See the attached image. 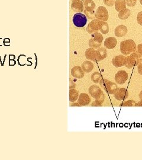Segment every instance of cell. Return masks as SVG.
I'll return each mask as SVG.
<instances>
[{
    "instance_id": "obj_1",
    "label": "cell",
    "mask_w": 142,
    "mask_h": 160,
    "mask_svg": "<svg viewBox=\"0 0 142 160\" xmlns=\"http://www.w3.org/2000/svg\"><path fill=\"white\" fill-rule=\"evenodd\" d=\"M89 93L90 95L95 99L91 106H101L105 100V96L103 91L97 86L93 85L89 89Z\"/></svg>"
},
{
    "instance_id": "obj_2",
    "label": "cell",
    "mask_w": 142,
    "mask_h": 160,
    "mask_svg": "<svg viewBox=\"0 0 142 160\" xmlns=\"http://www.w3.org/2000/svg\"><path fill=\"white\" fill-rule=\"evenodd\" d=\"M136 50V43L131 39L122 41L120 43V51L124 55H128L135 52Z\"/></svg>"
},
{
    "instance_id": "obj_3",
    "label": "cell",
    "mask_w": 142,
    "mask_h": 160,
    "mask_svg": "<svg viewBox=\"0 0 142 160\" xmlns=\"http://www.w3.org/2000/svg\"><path fill=\"white\" fill-rule=\"evenodd\" d=\"M99 83L101 87L109 94H115L118 90V87L115 83L110 81L107 79L102 78Z\"/></svg>"
},
{
    "instance_id": "obj_4",
    "label": "cell",
    "mask_w": 142,
    "mask_h": 160,
    "mask_svg": "<svg viewBox=\"0 0 142 160\" xmlns=\"http://www.w3.org/2000/svg\"><path fill=\"white\" fill-rule=\"evenodd\" d=\"M142 55H140L137 50L131 53L130 55L128 56L126 58V64L124 66H126L127 68H132L134 66H137L138 64L140 59L141 58Z\"/></svg>"
},
{
    "instance_id": "obj_5",
    "label": "cell",
    "mask_w": 142,
    "mask_h": 160,
    "mask_svg": "<svg viewBox=\"0 0 142 160\" xmlns=\"http://www.w3.org/2000/svg\"><path fill=\"white\" fill-rule=\"evenodd\" d=\"M103 40V35L98 32H96L92 35L91 37L89 40V46L94 49H98L101 47Z\"/></svg>"
},
{
    "instance_id": "obj_6",
    "label": "cell",
    "mask_w": 142,
    "mask_h": 160,
    "mask_svg": "<svg viewBox=\"0 0 142 160\" xmlns=\"http://www.w3.org/2000/svg\"><path fill=\"white\" fill-rule=\"evenodd\" d=\"M74 25L77 27H84L87 23L88 18L85 14L81 13H77L72 19Z\"/></svg>"
},
{
    "instance_id": "obj_7",
    "label": "cell",
    "mask_w": 142,
    "mask_h": 160,
    "mask_svg": "<svg viewBox=\"0 0 142 160\" xmlns=\"http://www.w3.org/2000/svg\"><path fill=\"white\" fill-rule=\"evenodd\" d=\"M103 21L99 19H93L87 27V31L89 33H94L98 32L102 25Z\"/></svg>"
},
{
    "instance_id": "obj_8",
    "label": "cell",
    "mask_w": 142,
    "mask_h": 160,
    "mask_svg": "<svg viewBox=\"0 0 142 160\" xmlns=\"http://www.w3.org/2000/svg\"><path fill=\"white\" fill-rule=\"evenodd\" d=\"M108 12L103 6L99 7L95 12V18L100 20L106 22L108 19Z\"/></svg>"
},
{
    "instance_id": "obj_9",
    "label": "cell",
    "mask_w": 142,
    "mask_h": 160,
    "mask_svg": "<svg viewBox=\"0 0 142 160\" xmlns=\"http://www.w3.org/2000/svg\"><path fill=\"white\" fill-rule=\"evenodd\" d=\"M128 73L123 70L119 71L115 75V81L118 84H124L128 79Z\"/></svg>"
},
{
    "instance_id": "obj_10",
    "label": "cell",
    "mask_w": 142,
    "mask_h": 160,
    "mask_svg": "<svg viewBox=\"0 0 142 160\" xmlns=\"http://www.w3.org/2000/svg\"><path fill=\"white\" fill-rule=\"evenodd\" d=\"M128 97V92L126 89L120 88L118 89L117 91L114 94V97L118 101H123L126 100Z\"/></svg>"
},
{
    "instance_id": "obj_11",
    "label": "cell",
    "mask_w": 142,
    "mask_h": 160,
    "mask_svg": "<svg viewBox=\"0 0 142 160\" xmlns=\"http://www.w3.org/2000/svg\"><path fill=\"white\" fill-rule=\"evenodd\" d=\"M71 9L76 13H82L84 11L83 2L81 0H73L71 3Z\"/></svg>"
},
{
    "instance_id": "obj_12",
    "label": "cell",
    "mask_w": 142,
    "mask_h": 160,
    "mask_svg": "<svg viewBox=\"0 0 142 160\" xmlns=\"http://www.w3.org/2000/svg\"><path fill=\"white\" fill-rule=\"evenodd\" d=\"M126 58L127 57H126L124 55H123L116 56L113 58L112 63L116 68L123 66L126 64Z\"/></svg>"
},
{
    "instance_id": "obj_13",
    "label": "cell",
    "mask_w": 142,
    "mask_h": 160,
    "mask_svg": "<svg viewBox=\"0 0 142 160\" xmlns=\"http://www.w3.org/2000/svg\"><path fill=\"white\" fill-rule=\"evenodd\" d=\"M91 101L90 96L86 93H81L78 99V103L80 106H87Z\"/></svg>"
},
{
    "instance_id": "obj_14",
    "label": "cell",
    "mask_w": 142,
    "mask_h": 160,
    "mask_svg": "<svg viewBox=\"0 0 142 160\" xmlns=\"http://www.w3.org/2000/svg\"><path fill=\"white\" fill-rule=\"evenodd\" d=\"M71 74L74 78L79 79L83 78L84 76V72L82 68L79 66H74L73 68H72V69H71Z\"/></svg>"
},
{
    "instance_id": "obj_15",
    "label": "cell",
    "mask_w": 142,
    "mask_h": 160,
    "mask_svg": "<svg viewBox=\"0 0 142 160\" xmlns=\"http://www.w3.org/2000/svg\"><path fill=\"white\" fill-rule=\"evenodd\" d=\"M128 30L126 26L124 25H120L115 29L114 33L117 37H121L124 36L127 33Z\"/></svg>"
},
{
    "instance_id": "obj_16",
    "label": "cell",
    "mask_w": 142,
    "mask_h": 160,
    "mask_svg": "<svg viewBox=\"0 0 142 160\" xmlns=\"http://www.w3.org/2000/svg\"><path fill=\"white\" fill-rule=\"evenodd\" d=\"M117 40L113 37H108L104 41V46L108 49H114L117 45Z\"/></svg>"
},
{
    "instance_id": "obj_17",
    "label": "cell",
    "mask_w": 142,
    "mask_h": 160,
    "mask_svg": "<svg viewBox=\"0 0 142 160\" xmlns=\"http://www.w3.org/2000/svg\"><path fill=\"white\" fill-rule=\"evenodd\" d=\"M107 50L104 48H100L96 50L97 62L104 60L107 57Z\"/></svg>"
},
{
    "instance_id": "obj_18",
    "label": "cell",
    "mask_w": 142,
    "mask_h": 160,
    "mask_svg": "<svg viewBox=\"0 0 142 160\" xmlns=\"http://www.w3.org/2000/svg\"><path fill=\"white\" fill-rule=\"evenodd\" d=\"M85 57L87 59L97 62L96 50L93 48H88L85 51Z\"/></svg>"
},
{
    "instance_id": "obj_19",
    "label": "cell",
    "mask_w": 142,
    "mask_h": 160,
    "mask_svg": "<svg viewBox=\"0 0 142 160\" xmlns=\"http://www.w3.org/2000/svg\"><path fill=\"white\" fill-rule=\"evenodd\" d=\"M82 2L84 7V10L87 12H92L94 10L95 4L93 0H84Z\"/></svg>"
},
{
    "instance_id": "obj_20",
    "label": "cell",
    "mask_w": 142,
    "mask_h": 160,
    "mask_svg": "<svg viewBox=\"0 0 142 160\" xmlns=\"http://www.w3.org/2000/svg\"><path fill=\"white\" fill-rule=\"evenodd\" d=\"M115 9L117 12H120L123 9H126V4L125 0H115L114 2Z\"/></svg>"
},
{
    "instance_id": "obj_21",
    "label": "cell",
    "mask_w": 142,
    "mask_h": 160,
    "mask_svg": "<svg viewBox=\"0 0 142 160\" xmlns=\"http://www.w3.org/2000/svg\"><path fill=\"white\" fill-rule=\"evenodd\" d=\"M81 68L84 72L88 73V72H91L93 69L94 65L91 62L87 61H84L82 63Z\"/></svg>"
},
{
    "instance_id": "obj_22",
    "label": "cell",
    "mask_w": 142,
    "mask_h": 160,
    "mask_svg": "<svg viewBox=\"0 0 142 160\" xmlns=\"http://www.w3.org/2000/svg\"><path fill=\"white\" fill-rule=\"evenodd\" d=\"M79 97L78 92L75 89H70L69 91V101L70 102H76Z\"/></svg>"
},
{
    "instance_id": "obj_23",
    "label": "cell",
    "mask_w": 142,
    "mask_h": 160,
    "mask_svg": "<svg viewBox=\"0 0 142 160\" xmlns=\"http://www.w3.org/2000/svg\"><path fill=\"white\" fill-rule=\"evenodd\" d=\"M130 10L128 9H125L120 11L118 13V18L121 20H126L130 16Z\"/></svg>"
},
{
    "instance_id": "obj_24",
    "label": "cell",
    "mask_w": 142,
    "mask_h": 160,
    "mask_svg": "<svg viewBox=\"0 0 142 160\" xmlns=\"http://www.w3.org/2000/svg\"><path fill=\"white\" fill-rule=\"evenodd\" d=\"M102 78H103L102 75L101 74V73L98 72H94L91 75V80H92V81L94 83H96V84L99 83Z\"/></svg>"
},
{
    "instance_id": "obj_25",
    "label": "cell",
    "mask_w": 142,
    "mask_h": 160,
    "mask_svg": "<svg viewBox=\"0 0 142 160\" xmlns=\"http://www.w3.org/2000/svg\"><path fill=\"white\" fill-rule=\"evenodd\" d=\"M100 30L103 34H104V35L107 34L108 33V32H109V26H108V25L105 22L103 21V23H102L101 26V27L100 29Z\"/></svg>"
},
{
    "instance_id": "obj_26",
    "label": "cell",
    "mask_w": 142,
    "mask_h": 160,
    "mask_svg": "<svg viewBox=\"0 0 142 160\" xmlns=\"http://www.w3.org/2000/svg\"><path fill=\"white\" fill-rule=\"evenodd\" d=\"M136 102L135 101L133 100H128L126 101L125 102H123V103L121 104V106H126V107H131V106H135L136 105Z\"/></svg>"
},
{
    "instance_id": "obj_27",
    "label": "cell",
    "mask_w": 142,
    "mask_h": 160,
    "mask_svg": "<svg viewBox=\"0 0 142 160\" xmlns=\"http://www.w3.org/2000/svg\"><path fill=\"white\" fill-rule=\"evenodd\" d=\"M85 14L86 15V16L90 19H94L95 18V11L93 10L92 12H87L85 10L84 11Z\"/></svg>"
},
{
    "instance_id": "obj_28",
    "label": "cell",
    "mask_w": 142,
    "mask_h": 160,
    "mask_svg": "<svg viewBox=\"0 0 142 160\" xmlns=\"http://www.w3.org/2000/svg\"><path fill=\"white\" fill-rule=\"evenodd\" d=\"M126 6H128V7H133L136 4V1L134 0H125Z\"/></svg>"
},
{
    "instance_id": "obj_29",
    "label": "cell",
    "mask_w": 142,
    "mask_h": 160,
    "mask_svg": "<svg viewBox=\"0 0 142 160\" xmlns=\"http://www.w3.org/2000/svg\"><path fill=\"white\" fill-rule=\"evenodd\" d=\"M114 2V0H104V3L108 7L113 6Z\"/></svg>"
},
{
    "instance_id": "obj_30",
    "label": "cell",
    "mask_w": 142,
    "mask_h": 160,
    "mask_svg": "<svg viewBox=\"0 0 142 160\" xmlns=\"http://www.w3.org/2000/svg\"><path fill=\"white\" fill-rule=\"evenodd\" d=\"M137 69H138V72L142 75V58L140 59L138 64L137 65Z\"/></svg>"
},
{
    "instance_id": "obj_31",
    "label": "cell",
    "mask_w": 142,
    "mask_h": 160,
    "mask_svg": "<svg viewBox=\"0 0 142 160\" xmlns=\"http://www.w3.org/2000/svg\"><path fill=\"white\" fill-rule=\"evenodd\" d=\"M137 23L140 26H142V12L138 13L137 16Z\"/></svg>"
},
{
    "instance_id": "obj_32",
    "label": "cell",
    "mask_w": 142,
    "mask_h": 160,
    "mask_svg": "<svg viewBox=\"0 0 142 160\" xmlns=\"http://www.w3.org/2000/svg\"><path fill=\"white\" fill-rule=\"evenodd\" d=\"M137 51L140 55H142V43L137 46Z\"/></svg>"
},
{
    "instance_id": "obj_33",
    "label": "cell",
    "mask_w": 142,
    "mask_h": 160,
    "mask_svg": "<svg viewBox=\"0 0 142 160\" xmlns=\"http://www.w3.org/2000/svg\"><path fill=\"white\" fill-rule=\"evenodd\" d=\"M69 83H70V86H69L70 89H72L75 87V84L73 83V81L70 79H69Z\"/></svg>"
},
{
    "instance_id": "obj_34",
    "label": "cell",
    "mask_w": 142,
    "mask_h": 160,
    "mask_svg": "<svg viewBox=\"0 0 142 160\" xmlns=\"http://www.w3.org/2000/svg\"><path fill=\"white\" fill-rule=\"evenodd\" d=\"M135 106H142V100H141L140 102H138L137 103H136Z\"/></svg>"
},
{
    "instance_id": "obj_35",
    "label": "cell",
    "mask_w": 142,
    "mask_h": 160,
    "mask_svg": "<svg viewBox=\"0 0 142 160\" xmlns=\"http://www.w3.org/2000/svg\"><path fill=\"white\" fill-rule=\"evenodd\" d=\"M139 98L140 100H142V91H141V92L139 94Z\"/></svg>"
},
{
    "instance_id": "obj_36",
    "label": "cell",
    "mask_w": 142,
    "mask_h": 160,
    "mask_svg": "<svg viewBox=\"0 0 142 160\" xmlns=\"http://www.w3.org/2000/svg\"><path fill=\"white\" fill-rule=\"evenodd\" d=\"M78 105V103H74V104H72V105H71L70 106H80V105Z\"/></svg>"
},
{
    "instance_id": "obj_37",
    "label": "cell",
    "mask_w": 142,
    "mask_h": 160,
    "mask_svg": "<svg viewBox=\"0 0 142 160\" xmlns=\"http://www.w3.org/2000/svg\"><path fill=\"white\" fill-rule=\"evenodd\" d=\"M140 4L142 5V0H140Z\"/></svg>"
},
{
    "instance_id": "obj_38",
    "label": "cell",
    "mask_w": 142,
    "mask_h": 160,
    "mask_svg": "<svg viewBox=\"0 0 142 160\" xmlns=\"http://www.w3.org/2000/svg\"><path fill=\"white\" fill-rule=\"evenodd\" d=\"M81 1H84V0H81Z\"/></svg>"
},
{
    "instance_id": "obj_39",
    "label": "cell",
    "mask_w": 142,
    "mask_h": 160,
    "mask_svg": "<svg viewBox=\"0 0 142 160\" xmlns=\"http://www.w3.org/2000/svg\"><path fill=\"white\" fill-rule=\"evenodd\" d=\"M134 1H137V0H134Z\"/></svg>"
},
{
    "instance_id": "obj_40",
    "label": "cell",
    "mask_w": 142,
    "mask_h": 160,
    "mask_svg": "<svg viewBox=\"0 0 142 160\" xmlns=\"http://www.w3.org/2000/svg\"><path fill=\"white\" fill-rule=\"evenodd\" d=\"M72 1H73V0H72Z\"/></svg>"
}]
</instances>
